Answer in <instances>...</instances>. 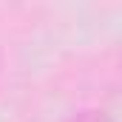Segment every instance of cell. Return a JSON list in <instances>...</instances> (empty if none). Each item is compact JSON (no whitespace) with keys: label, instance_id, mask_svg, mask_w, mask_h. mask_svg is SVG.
Here are the masks:
<instances>
[{"label":"cell","instance_id":"6da1fadb","mask_svg":"<svg viewBox=\"0 0 122 122\" xmlns=\"http://www.w3.org/2000/svg\"><path fill=\"white\" fill-rule=\"evenodd\" d=\"M68 122H111V117L105 111H80V114H74Z\"/></svg>","mask_w":122,"mask_h":122}]
</instances>
